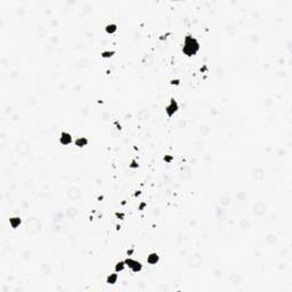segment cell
<instances>
[{
  "label": "cell",
  "instance_id": "obj_14",
  "mask_svg": "<svg viewBox=\"0 0 292 292\" xmlns=\"http://www.w3.org/2000/svg\"><path fill=\"white\" fill-rule=\"evenodd\" d=\"M131 169H135V168H138V163H137V161L136 160H132L131 161V163H130V166H129Z\"/></svg>",
  "mask_w": 292,
  "mask_h": 292
},
{
  "label": "cell",
  "instance_id": "obj_18",
  "mask_svg": "<svg viewBox=\"0 0 292 292\" xmlns=\"http://www.w3.org/2000/svg\"><path fill=\"white\" fill-rule=\"evenodd\" d=\"M145 205H146V204H145V203H142V204H140V206H139V209H140V210H142V209H143V208H144V206H145Z\"/></svg>",
  "mask_w": 292,
  "mask_h": 292
},
{
  "label": "cell",
  "instance_id": "obj_2",
  "mask_svg": "<svg viewBox=\"0 0 292 292\" xmlns=\"http://www.w3.org/2000/svg\"><path fill=\"white\" fill-rule=\"evenodd\" d=\"M178 108H179V106H178L177 100L175 98H171L169 104L166 106V113H167L168 118H172L176 114V112L178 111Z\"/></svg>",
  "mask_w": 292,
  "mask_h": 292
},
{
  "label": "cell",
  "instance_id": "obj_7",
  "mask_svg": "<svg viewBox=\"0 0 292 292\" xmlns=\"http://www.w3.org/2000/svg\"><path fill=\"white\" fill-rule=\"evenodd\" d=\"M74 144H76V146L77 147H85V146H87V144H88V139L86 138V137H79V138H77L76 139V142H74Z\"/></svg>",
  "mask_w": 292,
  "mask_h": 292
},
{
  "label": "cell",
  "instance_id": "obj_1",
  "mask_svg": "<svg viewBox=\"0 0 292 292\" xmlns=\"http://www.w3.org/2000/svg\"><path fill=\"white\" fill-rule=\"evenodd\" d=\"M200 50V43L198 41L193 38L192 35H186L185 40H184V46H183V53L191 57L197 54V51Z\"/></svg>",
  "mask_w": 292,
  "mask_h": 292
},
{
  "label": "cell",
  "instance_id": "obj_10",
  "mask_svg": "<svg viewBox=\"0 0 292 292\" xmlns=\"http://www.w3.org/2000/svg\"><path fill=\"white\" fill-rule=\"evenodd\" d=\"M116 30H118V27H116V24H114V23H112V24H107V25H106V27H105V31H106L107 33H110V34L115 33V32H116Z\"/></svg>",
  "mask_w": 292,
  "mask_h": 292
},
{
  "label": "cell",
  "instance_id": "obj_17",
  "mask_svg": "<svg viewBox=\"0 0 292 292\" xmlns=\"http://www.w3.org/2000/svg\"><path fill=\"white\" fill-rule=\"evenodd\" d=\"M115 214H116V217H118V218H121V219H123V218H124V213H119V212H116Z\"/></svg>",
  "mask_w": 292,
  "mask_h": 292
},
{
  "label": "cell",
  "instance_id": "obj_13",
  "mask_svg": "<svg viewBox=\"0 0 292 292\" xmlns=\"http://www.w3.org/2000/svg\"><path fill=\"white\" fill-rule=\"evenodd\" d=\"M114 54H115L114 50H106V51H103V53L100 54V56H102L103 58H110V57H112Z\"/></svg>",
  "mask_w": 292,
  "mask_h": 292
},
{
  "label": "cell",
  "instance_id": "obj_12",
  "mask_svg": "<svg viewBox=\"0 0 292 292\" xmlns=\"http://www.w3.org/2000/svg\"><path fill=\"white\" fill-rule=\"evenodd\" d=\"M124 267H126L124 261H119V263H116V265H115V272H116V273H120V272H122V271L124 269Z\"/></svg>",
  "mask_w": 292,
  "mask_h": 292
},
{
  "label": "cell",
  "instance_id": "obj_19",
  "mask_svg": "<svg viewBox=\"0 0 292 292\" xmlns=\"http://www.w3.org/2000/svg\"><path fill=\"white\" fill-rule=\"evenodd\" d=\"M139 194H140V193H139V191H138V193H137V192H136V193H135V196H138V195H139Z\"/></svg>",
  "mask_w": 292,
  "mask_h": 292
},
{
  "label": "cell",
  "instance_id": "obj_9",
  "mask_svg": "<svg viewBox=\"0 0 292 292\" xmlns=\"http://www.w3.org/2000/svg\"><path fill=\"white\" fill-rule=\"evenodd\" d=\"M116 281H118V274H116V272L113 273V274H110V275L107 276V279H106V283H107V284H115Z\"/></svg>",
  "mask_w": 292,
  "mask_h": 292
},
{
  "label": "cell",
  "instance_id": "obj_15",
  "mask_svg": "<svg viewBox=\"0 0 292 292\" xmlns=\"http://www.w3.org/2000/svg\"><path fill=\"white\" fill-rule=\"evenodd\" d=\"M171 160H172V156H169V155H166V156H164V161H166V162L169 163V162H171Z\"/></svg>",
  "mask_w": 292,
  "mask_h": 292
},
{
  "label": "cell",
  "instance_id": "obj_11",
  "mask_svg": "<svg viewBox=\"0 0 292 292\" xmlns=\"http://www.w3.org/2000/svg\"><path fill=\"white\" fill-rule=\"evenodd\" d=\"M80 196V192L77 188H71L69 191V197L70 198H78Z\"/></svg>",
  "mask_w": 292,
  "mask_h": 292
},
{
  "label": "cell",
  "instance_id": "obj_4",
  "mask_svg": "<svg viewBox=\"0 0 292 292\" xmlns=\"http://www.w3.org/2000/svg\"><path fill=\"white\" fill-rule=\"evenodd\" d=\"M39 228H40L39 221L37 219H34V218L30 219L27 221V224H26V231H29L30 233H35V232L39 231Z\"/></svg>",
  "mask_w": 292,
  "mask_h": 292
},
{
  "label": "cell",
  "instance_id": "obj_5",
  "mask_svg": "<svg viewBox=\"0 0 292 292\" xmlns=\"http://www.w3.org/2000/svg\"><path fill=\"white\" fill-rule=\"evenodd\" d=\"M72 142H73V138H72L71 134H69V132H66V131H63V132L61 134V137H59V143H61L62 145L66 146V145H70V144H72Z\"/></svg>",
  "mask_w": 292,
  "mask_h": 292
},
{
  "label": "cell",
  "instance_id": "obj_8",
  "mask_svg": "<svg viewBox=\"0 0 292 292\" xmlns=\"http://www.w3.org/2000/svg\"><path fill=\"white\" fill-rule=\"evenodd\" d=\"M9 224L13 228H17L22 224V220L19 217H11V218H9Z\"/></svg>",
  "mask_w": 292,
  "mask_h": 292
},
{
  "label": "cell",
  "instance_id": "obj_3",
  "mask_svg": "<svg viewBox=\"0 0 292 292\" xmlns=\"http://www.w3.org/2000/svg\"><path fill=\"white\" fill-rule=\"evenodd\" d=\"M124 264H126V266H128L134 273H139V272L143 269V266H142V264H140L139 261L134 260V259H130V258H127V259L124 260Z\"/></svg>",
  "mask_w": 292,
  "mask_h": 292
},
{
  "label": "cell",
  "instance_id": "obj_6",
  "mask_svg": "<svg viewBox=\"0 0 292 292\" xmlns=\"http://www.w3.org/2000/svg\"><path fill=\"white\" fill-rule=\"evenodd\" d=\"M159 260H160V257H159V255L155 253V252H152V253H150V255L147 256V263H148L150 265H155V264L159 263Z\"/></svg>",
  "mask_w": 292,
  "mask_h": 292
},
{
  "label": "cell",
  "instance_id": "obj_16",
  "mask_svg": "<svg viewBox=\"0 0 292 292\" xmlns=\"http://www.w3.org/2000/svg\"><path fill=\"white\" fill-rule=\"evenodd\" d=\"M171 85H175V86H178L179 85V80L178 79H176V80H171V82H170Z\"/></svg>",
  "mask_w": 292,
  "mask_h": 292
}]
</instances>
